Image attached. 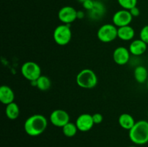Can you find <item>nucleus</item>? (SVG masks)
<instances>
[{"mask_svg": "<svg viewBox=\"0 0 148 147\" xmlns=\"http://www.w3.org/2000/svg\"><path fill=\"white\" fill-rule=\"evenodd\" d=\"M14 93L12 88L7 85H2L0 87V101L1 103L7 105L14 102Z\"/></svg>", "mask_w": 148, "mask_h": 147, "instance_id": "ddd939ff", "label": "nucleus"}, {"mask_svg": "<svg viewBox=\"0 0 148 147\" xmlns=\"http://www.w3.org/2000/svg\"><path fill=\"white\" fill-rule=\"evenodd\" d=\"M48 120L40 114H35L27 118L24 123V130L30 136H38L46 131Z\"/></svg>", "mask_w": 148, "mask_h": 147, "instance_id": "f257e3e1", "label": "nucleus"}, {"mask_svg": "<svg viewBox=\"0 0 148 147\" xmlns=\"http://www.w3.org/2000/svg\"><path fill=\"white\" fill-rule=\"evenodd\" d=\"M69 119H70V117L68 112L62 109L53 110L49 117L50 122L54 126L59 127V128H63L66 124L69 122Z\"/></svg>", "mask_w": 148, "mask_h": 147, "instance_id": "0eeeda50", "label": "nucleus"}, {"mask_svg": "<svg viewBox=\"0 0 148 147\" xmlns=\"http://www.w3.org/2000/svg\"><path fill=\"white\" fill-rule=\"evenodd\" d=\"M129 137L136 145H144L148 143V121L141 120L136 122L129 131Z\"/></svg>", "mask_w": 148, "mask_h": 147, "instance_id": "f03ea898", "label": "nucleus"}, {"mask_svg": "<svg viewBox=\"0 0 148 147\" xmlns=\"http://www.w3.org/2000/svg\"><path fill=\"white\" fill-rule=\"evenodd\" d=\"M75 124L77 127L78 131H82V132H87L91 130L95 123L92 119V115L83 113L78 116Z\"/></svg>", "mask_w": 148, "mask_h": 147, "instance_id": "9d476101", "label": "nucleus"}, {"mask_svg": "<svg viewBox=\"0 0 148 147\" xmlns=\"http://www.w3.org/2000/svg\"><path fill=\"white\" fill-rule=\"evenodd\" d=\"M92 119H93V122L95 124H100L102 122L103 120V117L101 113H94L92 115Z\"/></svg>", "mask_w": 148, "mask_h": 147, "instance_id": "b1692460", "label": "nucleus"}, {"mask_svg": "<svg viewBox=\"0 0 148 147\" xmlns=\"http://www.w3.org/2000/svg\"><path fill=\"white\" fill-rule=\"evenodd\" d=\"M119 4L124 10H130L133 7H136L137 4V0H117Z\"/></svg>", "mask_w": 148, "mask_h": 147, "instance_id": "412c9836", "label": "nucleus"}, {"mask_svg": "<svg viewBox=\"0 0 148 147\" xmlns=\"http://www.w3.org/2000/svg\"><path fill=\"white\" fill-rule=\"evenodd\" d=\"M140 38L148 44V24L144 26L140 30Z\"/></svg>", "mask_w": 148, "mask_h": 147, "instance_id": "4be33fe9", "label": "nucleus"}, {"mask_svg": "<svg viewBox=\"0 0 148 147\" xmlns=\"http://www.w3.org/2000/svg\"><path fill=\"white\" fill-rule=\"evenodd\" d=\"M77 11L74 7L65 6L62 7L58 12V18L63 24H70L77 20Z\"/></svg>", "mask_w": 148, "mask_h": 147, "instance_id": "1a4fd4ad", "label": "nucleus"}, {"mask_svg": "<svg viewBox=\"0 0 148 147\" xmlns=\"http://www.w3.org/2000/svg\"><path fill=\"white\" fill-rule=\"evenodd\" d=\"M147 44L145 43L141 39H137L134 40L130 45L129 50L131 54L134 56H139L145 53L147 50Z\"/></svg>", "mask_w": 148, "mask_h": 147, "instance_id": "f8f14e48", "label": "nucleus"}, {"mask_svg": "<svg viewBox=\"0 0 148 147\" xmlns=\"http://www.w3.org/2000/svg\"><path fill=\"white\" fill-rule=\"evenodd\" d=\"M134 77L136 82L140 84L146 82L148 79V71L147 68L143 66H138L134 69Z\"/></svg>", "mask_w": 148, "mask_h": 147, "instance_id": "f3484780", "label": "nucleus"}, {"mask_svg": "<svg viewBox=\"0 0 148 147\" xmlns=\"http://www.w3.org/2000/svg\"><path fill=\"white\" fill-rule=\"evenodd\" d=\"M129 147H137V146H129Z\"/></svg>", "mask_w": 148, "mask_h": 147, "instance_id": "c85d7f7f", "label": "nucleus"}, {"mask_svg": "<svg viewBox=\"0 0 148 147\" xmlns=\"http://www.w3.org/2000/svg\"><path fill=\"white\" fill-rule=\"evenodd\" d=\"M55 43L59 46H66L72 39V30L69 24H62L55 28L53 33Z\"/></svg>", "mask_w": 148, "mask_h": 147, "instance_id": "20e7f679", "label": "nucleus"}, {"mask_svg": "<svg viewBox=\"0 0 148 147\" xmlns=\"http://www.w3.org/2000/svg\"><path fill=\"white\" fill-rule=\"evenodd\" d=\"M76 82L83 89H92L98 84V77L95 72L90 69H84L77 74Z\"/></svg>", "mask_w": 148, "mask_h": 147, "instance_id": "7ed1b4c3", "label": "nucleus"}, {"mask_svg": "<svg viewBox=\"0 0 148 147\" xmlns=\"http://www.w3.org/2000/svg\"><path fill=\"white\" fill-rule=\"evenodd\" d=\"M106 12L105 6L101 1H95L94 7L89 11V16L93 20H98L101 18Z\"/></svg>", "mask_w": 148, "mask_h": 147, "instance_id": "dca6fc26", "label": "nucleus"}, {"mask_svg": "<svg viewBox=\"0 0 148 147\" xmlns=\"http://www.w3.org/2000/svg\"><path fill=\"white\" fill-rule=\"evenodd\" d=\"M21 74L27 80L33 82L41 76V69L36 62L27 61L22 65Z\"/></svg>", "mask_w": 148, "mask_h": 147, "instance_id": "423d86ee", "label": "nucleus"}, {"mask_svg": "<svg viewBox=\"0 0 148 147\" xmlns=\"http://www.w3.org/2000/svg\"><path fill=\"white\" fill-rule=\"evenodd\" d=\"M129 11L130 12V13H131L132 16L133 17H138L139 15H140V9L138 8V7L136 6V7H133V8H132L131 10H129Z\"/></svg>", "mask_w": 148, "mask_h": 147, "instance_id": "393cba45", "label": "nucleus"}, {"mask_svg": "<svg viewBox=\"0 0 148 147\" xmlns=\"http://www.w3.org/2000/svg\"><path fill=\"white\" fill-rule=\"evenodd\" d=\"M97 36L103 43H111L118 37V28L114 24H105L99 27Z\"/></svg>", "mask_w": 148, "mask_h": 147, "instance_id": "39448f33", "label": "nucleus"}, {"mask_svg": "<svg viewBox=\"0 0 148 147\" xmlns=\"http://www.w3.org/2000/svg\"><path fill=\"white\" fill-rule=\"evenodd\" d=\"M147 117H148V112H147Z\"/></svg>", "mask_w": 148, "mask_h": 147, "instance_id": "c756f323", "label": "nucleus"}, {"mask_svg": "<svg viewBox=\"0 0 148 147\" xmlns=\"http://www.w3.org/2000/svg\"><path fill=\"white\" fill-rule=\"evenodd\" d=\"M135 31L130 25L118 27V37L121 40L129 41L134 38Z\"/></svg>", "mask_w": 148, "mask_h": 147, "instance_id": "4468645a", "label": "nucleus"}, {"mask_svg": "<svg viewBox=\"0 0 148 147\" xmlns=\"http://www.w3.org/2000/svg\"><path fill=\"white\" fill-rule=\"evenodd\" d=\"M130 52L127 48L120 47L116 48L113 53V59L116 64L123 66L127 64L130 59Z\"/></svg>", "mask_w": 148, "mask_h": 147, "instance_id": "9b49d317", "label": "nucleus"}, {"mask_svg": "<svg viewBox=\"0 0 148 147\" xmlns=\"http://www.w3.org/2000/svg\"><path fill=\"white\" fill-rule=\"evenodd\" d=\"M51 86V82L50 79L46 76H41L37 79V86L36 87L40 91H47Z\"/></svg>", "mask_w": 148, "mask_h": 147, "instance_id": "6ab92c4d", "label": "nucleus"}, {"mask_svg": "<svg viewBox=\"0 0 148 147\" xmlns=\"http://www.w3.org/2000/svg\"><path fill=\"white\" fill-rule=\"evenodd\" d=\"M135 120L132 115L128 113H123L119 118V124L122 128L130 131L135 124Z\"/></svg>", "mask_w": 148, "mask_h": 147, "instance_id": "2eb2a0df", "label": "nucleus"}, {"mask_svg": "<svg viewBox=\"0 0 148 147\" xmlns=\"http://www.w3.org/2000/svg\"><path fill=\"white\" fill-rule=\"evenodd\" d=\"M77 131L78 128L76 124L71 122H69L62 128V132H63L64 135L66 137H69V138L75 136L77 134Z\"/></svg>", "mask_w": 148, "mask_h": 147, "instance_id": "aec40b11", "label": "nucleus"}, {"mask_svg": "<svg viewBox=\"0 0 148 147\" xmlns=\"http://www.w3.org/2000/svg\"><path fill=\"white\" fill-rule=\"evenodd\" d=\"M5 113L7 118L10 120H15L17 119L20 115V108L15 102H12V103L8 104L6 107Z\"/></svg>", "mask_w": 148, "mask_h": 147, "instance_id": "a211bd4d", "label": "nucleus"}, {"mask_svg": "<svg viewBox=\"0 0 148 147\" xmlns=\"http://www.w3.org/2000/svg\"><path fill=\"white\" fill-rule=\"evenodd\" d=\"M147 89H148V79H147Z\"/></svg>", "mask_w": 148, "mask_h": 147, "instance_id": "cd10ccee", "label": "nucleus"}, {"mask_svg": "<svg viewBox=\"0 0 148 147\" xmlns=\"http://www.w3.org/2000/svg\"><path fill=\"white\" fill-rule=\"evenodd\" d=\"M94 5H95V1H93V0H87L85 2L82 3L83 7L88 12L90 11L93 8Z\"/></svg>", "mask_w": 148, "mask_h": 147, "instance_id": "5701e85b", "label": "nucleus"}, {"mask_svg": "<svg viewBox=\"0 0 148 147\" xmlns=\"http://www.w3.org/2000/svg\"><path fill=\"white\" fill-rule=\"evenodd\" d=\"M133 17L129 10H121L117 11L114 14L112 18L113 24L117 27H124V26L130 25L132 21Z\"/></svg>", "mask_w": 148, "mask_h": 147, "instance_id": "6e6552de", "label": "nucleus"}, {"mask_svg": "<svg viewBox=\"0 0 148 147\" xmlns=\"http://www.w3.org/2000/svg\"><path fill=\"white\" fill-rule=\"evenodd\" d=\"M85 17V13L83 11H77V19H83Z\"/></svg>", "mask_w": 148, "mask_h": 147, "instance_id": "a878e982", "label": "nucleus"}, {"mask_svg": "<svg viewBox=\"0 0 148 147\" xmlns=\"http://www.w3.org/2000/svg\"><path fill=\"white\" fill-rule=\"evenodd\" d=\"M77 1H79V2L82 3H82H83V2H85V1H87V0H77Z\"/></svg>", "mask_w": 148, "mask_h": 147, "instance_id": "bb28decb", "label": "nucleus"}]
</instances>
